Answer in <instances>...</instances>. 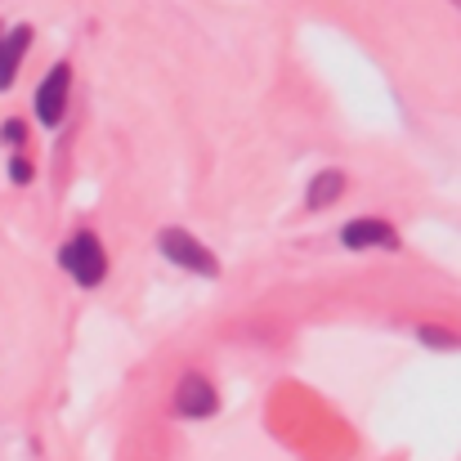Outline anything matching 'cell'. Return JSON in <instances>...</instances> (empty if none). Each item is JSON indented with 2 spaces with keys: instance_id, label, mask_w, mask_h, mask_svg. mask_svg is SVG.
Segmentation results:
<instances>
[{
  "instance_id": "obj_3",
  "label": "cell",
  "mask_w": 461,
  "mask_h": 461,
  "mask_svg": "<svg viewBox=\"0 0 461 461\" xmlns=\"http://www.w3.org/2000/svg\"><path fill=\"white\" fill-rule=\"evenodd\" d=\"M68 68L59 63V68H50L45 72V81H41V95H36V113H41V122L45 126H59L63 122V108H68Z\"/></svg>"
},
{
  "instance_id": "obj_7",
  "label": "cell",
  "mask_w": 461,
  "mask_h": 461,
  "mask_svg": "<svg viewBox=\"0 0 461 461\" xmlns=\"http://www.w3.org/2000/svg\"><path fill=\"white\" fill-rule=\"evenodd\" d=\"M345 193V175L340 170H322V175H313V184H309V211H322V206H331L336 197Z\"/></svg>"
},
{
  "instance_id": "obj_5",
  "label": "cell",
  "mask_w": 461,
  "mask_h": 461,
  "mask_svg": "<svg viewBox=\"0 0 461 461\" xmlns=\"http://www.w3.org/2000/svg\"><path fill=\"white\" fill-rule=\"evenodd\" d=\"M340 242L354 247V251H363V247H394V229L385 220H354V224H345Z\"/></svg>"
},
{
  "instance_id": "obj_1",
  "label": "cell",
  "mask_w": 461,
  "mask_h": 461,
  "mask_svg": "<svg viewBox=\"0 0 461 461\" xmlns=\"http://www.w3.org/2000/svg\"><path fill=\"white\" fill-rule=\"evenodd\" d=\"M59 265H63L81 287H95V283H104V274H108V260H104V247H99L95 233H77V238L59 251Z\"/></svg>"
},
{
  "instance_id": "obj_2",
  "label": "cell",
  "mask_w": 461,
  "mask_h": 461,
  "mask_svg": "<svg viewBox=\"0 0 461 461\" xmlns=\"http://www.w3.org/2000/svg\"><path fill=\"white\" fill-rule=\"evenodd\" d=\"M157 247L166 251V260H175V265H184V269H193V274H220V260L193 238V233H184V229H166L161 238H157Z\"/></svg>"
},
{
  "instance_id": "obj_8",
  "label": "cell",
  "mask_w": 461,
  "mask_h": 461,
  "mask_svg": "<svg viewBox=\"0 0 461 461\" xmlns=\"http://www.w3.org/2000/svg\"><path fill=\"white\" fill-rule=\"evenodd\" d=\"M9 175H14L18 184H27V179H32V166H27L23 157H14V161H9Z\"/></svg>"
},
{
  "instance_id": "obj_9",
  "label": "cell",
  "mask_w": 461,
  "mask_h": 461,
  "mask_svg": "<svg viewBox=\"0 0 461 461\" xmlns=\"http://www.w3.org/2000/svg\"><path fill=\"white\" fill-rule=\"evenodd\" d=\"M5 140H9V144H14V140H23V126H18V122H9V126H5Z\"/></svg>"
},
{
  "instance_id": "obj_6",
  "label": "cell",
  "mask_w": 461,
  "mask_h": 461,
  "mask_svg": "<svg viewBox=\"0 0 461 461\" xmlns=\"http://www.w3.org/2000/svg\"><path fill=\"white\" fill-rule=\"evenodd\" d=\"M27 41H32V27H14L9 36H0V90H9L14 68H18V59H23Z\"/></svg>"
},
{
  "instance_id": "obj_4",
  "label": "cell",
  "mask_w": 461,
  "mask_h": 461,
  "mask_svg": "<svg viewBox=\"0 0 461 461\" xmlns=\"http://www.w3.org/2000/svg\"><path fill=\"white\" fill-rule=\"evenodd\" d=\"M175 408H179L184 417H211V412H215V390H211V381H202L197 372H188V376L179 381V390H175Z\"/></svg>"
}]
</instances>
